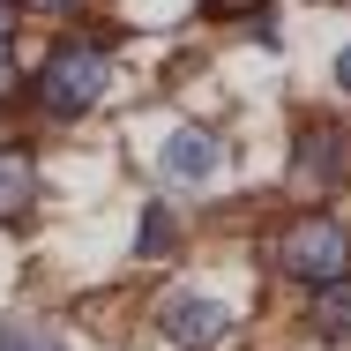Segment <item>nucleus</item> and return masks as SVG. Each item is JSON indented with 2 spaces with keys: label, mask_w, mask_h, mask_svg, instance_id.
<instances>
[{
  "label": "nucleus",
  "mask_w": 351,
  "mask_h": 351,
  "mask_svg": "<svg viewBox=\"0 0 351 351\" xmlns=\"http://www.w3.org/2000/svg\"><path fill=\"white\" fill-rule=\"evenodd\" d=\"M105 90H112V53L105 45H60L38 75L45 112H90V105H105Z\"/></svg>",
  "instance_id": "nucleus-2"
},
{
  "label": "nucleus",
  "mask_w": 351,
  "mask_h": 351,
  "mask_svg": "<svg viewBox=\"0 0 351 351\" xmlns=\"http://www.w3.org/2000/svg\"><path fill=\"white\" fill-rule=\"evenodd\" d=\"M262 0H210V15H254Z\"/></svg>",
  "instance_id": "nucleus-11"
},
{
  "label": "nucleus",
  "mask_w": 351,
  "mask_h": 351,
  "mask_svg": "<svg viewBox=\"0 0 351 351\" xmlns=\"http://www.w3.org/2000/svg\"><path fill=\"white\" fill-rule=\"evenodd\" d=\"M30 8H45V15H68V8H82V0H30Z\"/></svg>",
  "instance_id": "nucleus-12"
},
{
  "label": "nucleus",
  "mask_w": 351,
  "mask_h": 351,
  "mask_svg": "<svg viewBox=\"0 0 351 351\" xmlns=\"http://www.w3.org/2000/svg\"><path fill=\"white\" fill-rule=\"evenodd\" d=\"M157 165H165V180H180V187L217 180V172H224V135H210V128H172V135L157 142Z\"/></svg>",
  "instance_id": "nucleus-4"
},
{
  "label": "nucleus",
  "mask_w": 351,
  "mask_h": 351,
  "mask_svg": "<svg viewBox=\"0 0 351 351\" xmlns=\"http://www.w3.org/2000/svg\"><path fill=\"white\" fill-rule=\"evenodd\" d=\"M165 247H172V217L149 210V217H142V254H165Z\"/></svg>",
  "instance_id": "nucleus-9"
},
{
  "label": "nucleus",
  "mask_w": 351,
  "mask_h": 351,
  "mask_svg": "<svg viewBox=\"0 0 351 351\" xmlns=\"http://www.w3.org/2000/svg\"><path fill=\"white\" fill-rule=\"evenodd\" d=\"M38 202V165H30V149H0V224L8 217H30Z\"/></svg>",
  "instance_id": "nucleus-6"
},
{
  "label": "nucleus",
  "mask_w": 351,
  "mask_h": 351,
  "mask_svg": "<svg viewBox=\"0 0 351 351\" xmlns=\"http://www.w3.org/2000/svg\"><path fill=\"white\" fill-rule=\"evenodd\" d=\"M344 165H351V149L337 128H306L299 135V172L314 180V187H329V180H344Z\"/></svg>",
  "instance_id": "nucleus-5"
},
{
  "label": "nucleus",
  "mask_w": 351,
  "mask_h": 351,
  "mask_svg": "<svg viewBox=\"0 0 351 351\" xmlns=\"http://www.w3.org/2000/svg\"><path fill=\"white\" fill-rule=\"evenodd\" d=\"M8 90H15V45L0 38V97H8Z\"/></svg>",
  "instance_id": "nucleus-10"
},
{
  "label": "nucleus",
  "mask_w": 351,
  "mask_h": 351,
  "mask_svg": "<svg viewBox=\"0 0 351 351\" xmlns=\"http://www.w3.org/2000/svg\"><path fill=\"white\" fill-rule=\"evenodd\" d=\"M8 30H15V0H0V38H8Z\"/></svg>",
  "instance_id": "nucleus-14"
},
{
  "label": "nucleus",
  "mask_w": 351,
  "mask_h": 351,
  "mask_svg": "<svg viewBox=\"0 0 351 351\" xmlns=\"http://www.w3.org/2000/svg\"><path fill=\"white\" fill-rule=\"evenodd\" d=\"M0 351H60V329L38 314H8L0 322Z\"/></svg>",
  "instance_id": "nucleus-7"
},
{
  "label": "nucleus",
  "mask_w": 351,
  "mask_h": 351,
  "mask_svg": "<svg viewBox=\"0 0 351 351\" xmlns=\"http://www.w3.org/2000/svg\"><path fill=\"white\" fill-rule=\"evenodd\" d=\"M277 269L284 277H299V284H344L351 277V232L337 224V217H299V224H284L277 232Z\"/></svg>",
  "instance_id": "nucleus-1"
},
{
  "label": "nucleus",
  "mask_w": 351,
  "mask_h": 351,
  "mask_svg": "<svg viewBox=\"0 0 351 351\" xmlns=\"http://www.w3.org/2000/svg\"><path fill=\"white\" fill-rule=\"evenodd\" d=\"M337 82H344V90H351V45H344V53H337Z\"/></svg>",
  "instance_id": "nucleus-13"
},
{
  "label": "nucleus",
  "mask_w": 351,
  "mask_h": 351,
  "mask_svg": "<svg viewBox=\"0 0 351 351\" xmlns=\"http://www.w3.org/2000/svg\"><path fill=\"white\" fill-rule=\"evenodd\" d=\"M314 329H322L329 344H351V284H329V291L314 299Z\"/></svg>",
  "instance_id": "nucleus-8"
},
{
  "label": "nucleus",
  "mask_w": 351,
  "mask_h": 351,
  "mask_svg": "<svg viewBox=\"0 0 351 351\" xmlns=\"http://www.w3.org/2000/svg\"><path fill=\"white\" fill-rule=\"evenodd\" d=\"M157 329L180 351H217V344H232L239 314H232L224 299H210V291H172V299L157 306Z\"/></svg>",
  "instance_id": "nucleus-3"
}]
</instances>
